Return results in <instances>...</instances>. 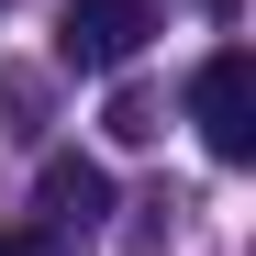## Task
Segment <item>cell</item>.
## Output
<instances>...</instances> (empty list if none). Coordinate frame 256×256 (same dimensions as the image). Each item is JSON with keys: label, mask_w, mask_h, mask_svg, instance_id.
<instances>
[{"label": "cell", "mask_w": 256, "mask_h": 256, "mask_svg": "<svg viewBox=\"0 0 256 256\" xmlns=\"http://www.w3.org/2000/svg\"><path fill=\"white\" fill-rule=\"evenodd\" d=\"M156 22H167V0H67L56 56H67L78 78H122V67L156 45Z\"/></svg>", "instance_id": "1"}, {"label": "cell", "mask_w": 256, "mask_h": 256, "mask_svg": "<svg viewBox=\"0 0 256 256\" xmlns=\"http://www.w3.org/2000/svg\"><path fill=\"white\" fill-rule=\"evenodd\" d=\"M190 122L223 167H256V56L245 45H212L200 78H190Z\"/></svg>", "instance_id": "2"}, {"label": "cell", "mask_w": 256, "mask_h": 256, "mask_svg": "<svg viewBox=\"0 0 256 256\" xmlns=\"http://www.w3.org/2000/svg\"><path fill=\"white\" fill-rule=\"evenodd\" d=\"M34 212H45L56 234H100L112 223V167L100 156H45L34 167Z\"/></svg>", "instance_id": "3"}, {"label": "cell", "mask_w": 256, "mask_h": 256, "mask_svg": "<svg viewBox=\"0 0 256 256\" xmlns=\"http://www.w3.org/2000/svg\"><path fill=\"white\" fill-rule=\"evenodd\" d=\"M156 134H167L156 90H112V145H156Z\"/></svg>", "instance_id": "4"}, {"label": "cell", "mask_w": 256, "mask_h": 256, "mask_svg": "<svg viewBox=\"0 0 256 256\" xmlns=\"http://www.w3.org/2000/svg\"><path fill=\"white\" fill-rule=\"evenodd\" d=\"M0 256H45V234H0Z\"/></svg>", "instance_id": "5"}, {"label": "cell", "mask_w": 256, "mask_h": 256, "mask_svg": "<svg viewBox=\"0 0 256 256\" xmlns=\"http://www.w3.org/2000/svg\"><path fill=\"white\" fill-rule=\"evenodd\" d=\"M212 12H234V0H212Z\"/></svg>", "instance_id": "6"}, {"label": "cell", "mask_w": 256, "mask_h": 256, "mask_svg": "<svg viewBox=\"0 0 256 256\" xmlns=\"http://www.w3.org/2000/svg\"><path fill=\"white\" fill-rule=\"evenodd\" d=\"M0 12H12V0H0Z\"/></svg>", "instance_id": "7"}]
</instances>
